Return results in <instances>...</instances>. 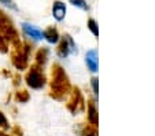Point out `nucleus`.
<instances>
[{
	"label": "nucleus",
	"mask_w": 155,
	"mask_h": 136,
	"mask_svg": "<svg viewBox=\"0 0 155 136\" xmlns=\"http://www.w3.org/2000/svg\"><path fill=\"white\" fill-rule=\"evenodd\" d=\"M70 89L69 78L63 69L59 65H54L52 68V80H51V95L55 99H62L63 95H66Z\"/></svg>",
	"instance_id": "nucleus-1"
},
{
	"label": "nucleus",
	"mask_w": 155,
	"mask_h": 136,
	"mask_svg": "<svg viewBox=\"0 0 155 136\" xmlns=\"http://www.w3.org/2000/svg\"><path fill=\"white\" fill-rule=\"evenodd\" d=\"M25 81H26V85L32 89H41L44 88L45 83H47V78L43 73V69L38 65H32L29 69V71L25 76Z\"/></svg>",
	"instance_id": "nucleus-2"
},
{
	"label": "nucleus",
	"mask_w": 155,
	"mask_h": 136,
	"mask_svg": "<svg viewBox=\"0 0 155 136\" xmlns=\"http://www.w3.org/2000/svg\"><path fill=\"white\" fill-rule=\"evenodd\" d=\"M12 63L18 70H25L29 66V45L18 41V47L12 51Z\"/></svg>",
	"instance_id": "nucleus-3"
},
{
	"label": "nucleus",
	"mask_w": 155,
	"mask_h": 136,
	"mask_svg": "<svg viewBox=\"0 0 155 136\" xmlns=\"http://www.w3.org/2000/svg\"><path fill=\"white\" fill-rule=\"evenodd\" d=\"M77 47H76V43H74L73 37L70 35H64L63 37H61L58 43V48H56V55L62 59L68 58L70 54L76 52Z\"/></svg>",
	"instance_id": "nucleus-4"
},
{
	"label": "nucleus",
	"mask_w": 155,
	"mask_h": 136,
	"mask_svg": "<svg viewBox=\"0 0 155 136\" xmlns=\"http://www.w3.org/2000/svg\"><path fill=\"white\" fill-rule=\"evenodd\" d=\"M21 28H22L24 33L29 38H32L35 41L43 40V30H40L37 26H35V25H32V24H28V22H24V24L21 25Z\"/></svg>",
	"instance_id": "nucleus-5"
},
{
	"label": "nucleus",
	"mask_w": 155,
	"mask_h": 136,
	"mask_svg": "<svg viewBox=\"0 0 155 136\" xmlns=\"http://www.w3.org/2000/svg\"><path fill=\"white\" fill-rule=\"evenodd\" d=\"M66 12H68V8H66V4L61 0H56L52 4V17L55 21L62 22L66 18Z\"/></svg>",
	"instance_id": "nucleus-6"
},
{
	"label": "nucleus",
	"mask_w": 155,
	"mask_h": 136,
	"mask_svg": "<svg viewBox=\"0 0 155 136\" xmlns=\"http://www.w3.org/2000/svg\"><path fill=\"white\" fill-rule=\"evenodd\" d=\"M85 63H87L88 69L92 71V73H96L97 68H99V63H97V51L96 50H89L85 55Z\"/></svg>",
	"instance_id": "nucleus-7"
},
{
	"label": "nucleus",
	"mask_w": 155,
	"mask_h": 136,
	"mask_svg": "<svg viewBox=\"0 0 155 136\" xmlns=\"http://www.w3.org/2000/svg\"><path fill=\"white\" fill-rule=\"evenodd\" d=\"M43 38L47 40L50 44H58L59 40H61V36H59V32L56 28L48 26L47 29L43 30Z\"/></svg>",
	"instance_id": "nucleus-8"
},
{
	"label": "nucleus",
	"mask_w": 155,
	"mask_h": 136,
	"mask_svg": "<svg viewBox=\"0 0 155 136\" xmlns=\"http://www.w3.org/2000/svg\"><path fill=\"white\" fill-rule=\"evenodd\" d=\"M48 55H50V50L48 48H40V50H37V52H36V65L38 66H43L47 63L48 61Z\"/></svg>",
	"instance_id": "nucleus-9"
},
{
	"label": "nucleus",
	"mask_w": 155,
	"mask_h": 136,
	"mask_svg": "<svg viewBox=\"0 0 155 136\" xmlns=\"http://www.w3.org/2000/svg\"><path fill=\"white\" fill-rule=\"evenodd\" d=\"M88 120H89V122H91L92 125L97 124V111L94 104H89V106H88Z\"/></svg>",
	"instance_id": "nucleus-10"
},
{
	"label": "nucleus",
	"mask_w": 155,
	"mask_h": 136,
	"mask_svg": "<svg viewBox=\"0 0 155 136\" xmlns=\"http://www.w3.org/2000/svg\"><path fill=\"white\" fill-rule=\"evenodd\" d=\"M15 99H17L18 102H21V103H26V102L29 101V92L25 91V89L18 91L17 94H15Z\"/></svg>",
	"instance_id": "nucleus-11"
},
{
	"label": "nucleus",
	"mask_w": 155,
	"mask_h": 136,
	"mask_svg": "<svg viewBox=\"0 0 155 136\" xmlns=\"http://www.w3.org/2000/svg\"><path fill=\"white\" fill-rule=\"evenodd\" d=\"M88 29L92 32V35L94 36H99V29H97V22L95 21V19H88Z\"/></svg>",
	"instance_id": "nucleus-12"
},
{
	"label": "nucleus",
	"mask_w": 155,
	"mask_h": 136,
	"mask_svg": "<svg viewBox=\"0 0 155 136\" xmlns=\"http://www.w3.org/2000/svg\"><path fill=\"white\" fill-rule=\"evenodd\" d=\"M10 128V122L7 120L6 114L3 111H0V129L2 131H7Z\"/></svg>",
	"instance_id": "nucleus-13"
},
{
	"label": "nucleus",
	"mask_w": 155,
	"mask_h": 136,
	"mask_svg": "<svg viewBox=\"0 0 155 136\" xmlns=\"http://www.w3.org/2000/svg\"><path fill=\"white\" fill-rule=\"evenodd\" d=\"M69 3L73 4L74 7H78V8H81V10H88L89 8L85 0H69Z\"/></svg>",
	"instance_id": "nucleus-14"
},
{
	"label": "nucleus",
	"mask_w": 155,
	"mask_h": 136,
	"mask_svg": "<svg viewBox=\"0 0 155 136\" xmlns=\"http://www.w3.org/2000/svg\"><path fill=\"white\" fill-rule=\"evenodd\" d=\"M0 3L3 4V6H6L7 8H10V10H14V11L18 10V7H17V4H15L14 0H0Z\"/></svg>",
	"instance_id": "nucleus-15"
},
{
	"label": "nucleus",
	"mask_w": 155,
	"mask_h": 136,
	"mask_svg": "<svg viewBox=\"0 0 155 136\" xmlns=\"http://www.w3.org/2000/svg\"><path fill=\"white\" fill-rule=\"evenodd\" d=\"M91 84H92V89H94V94L97 95V91H99V85H97V78L94 77L91 80Z\"/></svg>",
	"instance_id": "nucleus-16"
},
{
	"label": "nucleus",
	"mask_w": 155,
	"mask_h": 136,
	"mask_svg": "<svg viewBox=\"0 0 155 136\" xmlns=\"http://www.w3.org/2000/svg\"><path fill=\"white\" fill-rule=\"evenodd\" d=\"M0 136H11V135H8L6 131H2V129H0Z\"/></svg>",
	"instance_id": "nucleus-17"
}]
</instances>
